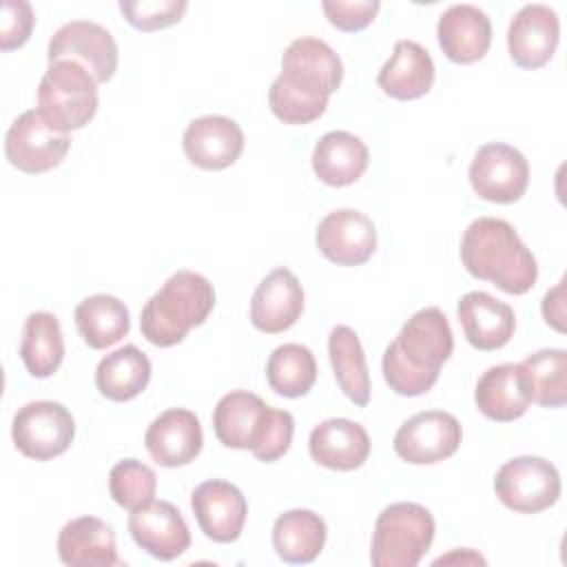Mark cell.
Returning a JSON list of instances; mask_svg holds the SVG:
<instances>
[{"label":"cell","mask_w":567,"mask_h":567,"mask_svg":"<svg viewBox=\"0 0 567 567\" xmlns=\"http://www.w3.org/2000/svg\"><path fill=\"white\" fill-rule=\"evenodd\" d=\"M560 24L547 4H525L509 22L507 49L520 69L545 66L558 47Z\"/></svg>","instance_id":"18"},{"label":"cell","mask_w":567,"mask_h":567,"mask_svg":"<svg viewBox=\"0 0 567 567\" xmlns=\"http://www.w3.org/2000/svg\"><path fill=\"white\" fill-rule=\"evenodd\" d=\"M529 385L532 403L543 408H563L567 403V352L545 348L520 361Z\"/></svg>","instance_id":"34"},{"label":"cell","mask_w":567,"mask_h":567,"mask_svg":"<svg viewBox=\"0 0 567 567\" xmlns=\"http://www.w3.org/2000/svg\"><path fill=\"white\" fill-rule=\"evenodd\" d=\"M69 146V133L55 131L38 109L18 115L4 135V155L9 164L27 175H40L60 166Z\"/></svg>","instance_id":"10"},{"label":"cell","mask_w":567,"mask_h":567,"mask_svg":"<svg viewBox=\"0 0 567 567\" xmlns=\"http://www.w3.org/2000/svg\"><path fill=\"white\" fill-rule=\"evenodd\" d=\"M377 84L394 100H419L434 84V62L419 42L399 40L390 60L381 66Z\"/></svg>","instance_id":"26"},{"label":"cell","mask_w":567,"mask_h":567,"mask_svg":"<svg viewBox=\"0 0 567 567\" xmlns=\"http://www.w3.org/2000/svg\"><path fill=\"white\" fill-rule=\"evenodd\" d=\"M321 9L328 18V22L332 27H337L339 31H361L365 29L377 11L381 9V2L377 0H323Z\"/></svg>","instance_id":"37"},{"label":"cell","mask_w":567,"mask_h":567,"mask_svg":"<svg viewBox=\"0 0 567 567\" xmlns=\"http://www.w3.org/2000/svg\"><path fill=\"white\" fill-rule=\"evenodd\" d=\"M128 532L137 547L159 560H173L190 547V532L182 512L168 501H151L131 512Z\"/></svg>","instance_id":"17"},{"label":"cell","mask_w":567,"mask_h":567,"mask_svg":"<svg viewBox=\"0 0 567 567\" xmlns=\"http://www.w3.org/2000/svg\"><path fill=\"white\" fill-rule=\"evenodd\" d=\"M197 525L215 543H233L241 536L248 503L239 487L228 481H204L190 496Z\"/></svg>","instance_id":"15"},{"label":"cell","mask_w":567,"mask_h":567,"mask_svg":"<svg viewBox=\"0 0 567 567\" xmlns=\"http://www.w3.org/2000/svg\"><path fill=\"white\" fill-rule=\"evenodd\" d=\"M155 472L137 458H124L115 463L109 472V492L113 501L128 512L148 505L155 498Z\"/></svg>","instance_id":"35"},{"label":"cell","mask_w":567,"mask_h":567,"mask_svg":"<svg viewBox=\"0 0 567 567\" xmlns=\"http://www.w3.org/2000/svg\"><path fill=\"white\" fill-rule=\"evenodd\" d=\"M472 190L494 204L518 202L529 184V164L525 155L503 142L483 144L470 164Z\"/></svg>","instance_id":"12"},{"label":"cell","mask_w":567,"mask_h":567,"mask_svg":"<svg viewBox=\"0 0 567 567\" xmlns=\"http://www.w3.org/2000/svg\"><path fill=\"white\" fill-rule=\"evenodd\" d=\"M73 436L75 421L58 401H31L13 414L11 439L27 458L51 461L69 450Z\"/></svg>","instance_id":"9"},{"label":"cell","mask_w":567,"mask_h":567,"mask_svg":"<svg viewBox=\"0 0 567 567\" xmlns=\"http://www.w3.org/2000/svg\"><path fill=\"white\" fill-rule=\"evenodd\" d=\"M463 439L461 423L443 410L410 416L394 434V452L412 465H434L450 458Z\"/></svg>","instance_id":"13"},{"label":"cell","mask_w":567,"mask_h":567,"mask_svg":"<svg viewBox=\"0 0 567 567\" xmlns=\"http://www.w3.org/2000/svg\"><path fill=\"white\" fill-rule=\"evenodd\" d=\"M461 261L472 277L492 281L507 295H525L538 279L536 257L514 226L498 217H478L467 226Z\"/></svg>","instance_id":"3"},{"label":"cell","mask_w":567,"mask_h":567,"mask_svg":"<svg viewBox=\"0 0 567 567\" xmlns=\"http://www.w3.org/2000/svg\"><path fill=\"white\" fill-rule=\"evenodd\" d=\"M144 445L162 467H182L197 458L204 445L202 423L186 408H171L148 425Z\"/></svg>","instance_id":"19"},{"label":"cell","mask_w":567,"mask_h":567,"mask_svg":"<svg viewBox=\"0 0 567 567\" xmlns=\"http://www.w3.org/2000/svg\"><path fill=\"white\" fill-rule=\"evenodd\" d=\"M75 328L82 341L93 350H106L124 339L131 330V317L113 295H91L75 306Z\"/></svg>","instance_id":"30"},{"label":"cell","mask_w":567,"mask_h":567,"mask_svg":"<svg viewBox=\"0 0 567 567\" xmlns=\"http://www.w3.org/2000/svg\"><path fill=\"white\" fill-rule=\"evenodd\" d=\"M319 252L337 266H361L377 248V230L368 215L354 208L328 213L315 233Z\"/></svg>","instance_id":"14"},{"label":"cell","mask_w":567,"mask_h":567,"mask_svg":"<svg viewBox=\"0 0 567 567\" xmlns=\"http://www.w3.org/2000/svg\"><path fill=\"white\" fill-rule=\"evenodd\" d=\"M467 343L481 352H494L509 343L516 328L514 310L483 290H472L456 306Z\"/></svg>","instance_id":"21"},{"label":"cell","mask_w":567,"mask_h":567,"mask_svg":"<svg viewBox=\"0 0 567 567\" xmlns=\"http://www.w3.org/2000/svg\"><path fill=\"white\" fill-rule=\"evenodd\" d=\"M434 516L419 503L388 505L372 534L370 560L374 567H416L434 540Z\"/></svg>","instance_id":"6"},{"label":"cell","mask_w":567,"mask_h":567,"mask_svg":"<svg viewBox=\"0 0 567 567\" xmlns=\"http://www.w3.org/2000/svg\"><path fill=\"white\" fill-rule=\"evenodd\" d=\"M436 38L447 60L472 64L481 60L492 44V24L485 11L474 4H452L441 13Z\"/></svg>","instance_id":"24"},{"label":"cell","mask_w":567,"mask_h":567,"mask_svg":"<svg viewBox=\"0 0 567 567\" xmlns=\"http://www.w3.org/2000/svg\"><path fill=\"white\" fill-rule=\"evenodd\" d=\"M476 408L483 416L509 423L520 419L532 405V394L520 363H501L487 368L474 390Z\"/></svg>","instance_id":"23"},{"label":"cell","mask_w":567,"mask_h":567,"mask_svg":"<svg viewBox=\"0 0 567 567\" xmlns=\"http://www.w3.org/2000/svg\"><path fill=\"white\" fill-rule=\"evenodd\" d=\"M20 359L35 379H47L58 372L64 359V337L55 315L40 310L24 319Z\"/></svg>","instance_id":"32"},{"label":"cell","mask_w":567,"mask_h":567,"mask_svg":"<svg viewBox=\"0 0 567 567\" xmlns=\"http://www.w3.org/2000/svg\"><path fill=\"white\" fill-rule=\"evenodd\" d=\"M213 306V284L199 272L177 270L144 303L140 315L142 337L157 348L177 346L190 328H197L208 319Z\"/></svg>","instance_id":"5"},{"label":"cell","mask_w":567,"mask_h":567,"mask_svg":"<svg viewBox=\"0 0 567 567\" xmlns=\"http://www.w3.org/2000/svg\"><path fill=\"white\" fill-rule=\"evenodd\" d=\"M494 492L507 509L538 514L558 501L560 474L540 456H516L498 467Z\"/></svg>","instance_id":"8"},{"label":"cell","mask_w":567,"mask_h":567,"mask_svg":"<svg viewBox=\"0 0 567 567\" xmlns=\"http://www.w3.org/2000/svg\"><path fill=\"white\" fill-rule=\"evenodd\" d=\"M563 284L565 281H560L554 290H549L547 295H545V299H543V317H545V321L549 323V326H554L558 332H563L565 330V323H563V319H565V312H563Z\"/></svg>","instance_id":"39"},{"label":"cell","mask_w":567,"mask_h":567,"mask_svg":"<svg viewBox=\"0 0 567 567\" xmlns=\"http://www.w3.org/2000/svg\"><path fill=\"white\" fill-rule=\"evenodd\" d=\"M328 357L343 394L354 405L365 408L370 403V372L357 332L348 326H334L328 334Z\"/></svg>","instance_id":"31"},{"label":"cell","mask_w":567,"mask_h":567,"mask_svg":"<svg viewBox=\"0 0 567 567\" xmlns=\"http://www.w3.org/2000/svg\"><path fill=\"white\" fill-rule=\"evenodd\" d=\"M182 146L193 166L224 171L239 159L244 151V131L226 115H202L186 126Z\"/></svg>","instance_id":"16"},{"label":"cell","mask_w":567,"mask_h":567,"mask_svg":"<svg viewBox=\"0 0 567 567\" xmlns=\"http://www.w3.org/2000/svg\"><path fill=\"white\" fill-rule=\"evenodd\" d=\"M47 60L75 62L89 71V75L102 84L115 75L117 44L115 38L97 22L73 20L62 24L49 40Z\"/></svg>","instance_id":"11"},{"label":"cell","mask_w":567,"mask_h":567,"mask_svg":"<svg viewBox=\"0 0 567 567\" xmlns=\"http://www.w3.org/2000/svg\"><path fill=\"white\" fill-rule=\"evenodd\" d=\"M308 450L315 463L334 472H352L368 461L370 436L357 421L328 419L310 432Z\"/></svg>","instance_id":"22"},{"label":"cell","mask_w":567,"mask_h":567,"mask_svg":"<svg viewBox=\"0 0 567 567\" xmlns=\"http://www.w3.org/2000/svg\"><path fill=\"white\" fill-rule=\"evenodd\" d=\"M341 80L343 64L330 44L297 38L284 51L281 73L270 84V111L284 124H310L323 115Z\"/></svg>","instance_id":"1"},{"label":"cell","mask_w":567,"mask_h":567,"mask_svg":"<svg viewBox=\"0 0 567 567\" xmlns=\"http://www.w3.org/2000/svg\"><path fill=\"white\" fill-rule=\"evenodd\" d=\"M38 111L55 131H78L97 111V82L75 62H53L38 86Z\"/></svg>","instance_id":"7"},{"label":"cell","mask_w":567,"mask_h":567,"mask_svg":"<svg viewBox=\"0 0 567 567\" xmlns=\"http://www.w3.org/2000/svg\"><path fill=\"white\" fill-rule=\"evenodd\" d=\"M328 527L323 518L310 509H288L272 525V547L284 563H312L326 545Z\"/></svg>","instance_id":"28"},{"label":"cell","mask_w":567,"mask_h":567,"mask_svg":"<svg viewBox=\"0 0 567 567\" xmlns=\"http://www.w3.org/2000/svg\"><path fill=\"white\" fill-rule=\"evenodd\" d=\"M370 153L361 137L348 131H330L315 144L312 171L328 186H350L368 168Z\"/></svg>","instance_id":"27"},{"label":"cell","mask_w":567,"mask_h":567,"mask_svg":"<svg viewBox=\"0 0 567 567\" xmlns=\"http://www.w3.org/2000/svg\"><path fill=\"white\" fill-rule=\"evenodd\" d=\"M215 436L224 447L250 450L257 461L281 458L295 434V419L288 410H275L261 396L233 390L224 394L213 412Z\"/></svg>","instance_id":"4"},{"label":"cell","mask_w":567,"mask_h":567,"mask_svg":"<svg viewBox=\"0 0 567 567\" xmlns=\"http://www.w3.org/2000/svg\"><path fill=\"white\" fill-rule=\"evenodd\" d=\"M454 334L441 308L414 312L383 352V379L401 396H421L439 379L441 365L452 357Z\"/></svg>","instance_id":"2"},{"label":"cell","mask_w":567,"mask_h":567,"mask_svg":"<svg viewBox=\"0 0 567 567\" xmlns=\"http://www.w3.org/2000/svg\"><path fill=\"white\" fill-rule=\"evenodd\" d=\"M303 312V288L288 268L270 270L250 299V321L266 334H279Z\"/></svg>","instance_id":"20"},{"label":"cell","mask_w":567,"mask_h":567,"mask_svg":"<svg viewBox=\"0 0 567 567\" xmlns=\"http://www.w3.org/2000/svg\"><path fill=\"white\" fill-rule=\"evenodd\" d=\"M151 381V361L133 343L106 354L95 368V385L102 396L115 403L135 399Z\"/></svg>","instance_id":"29"},{"label":"cell","mask_w":567,"mask_h":567,"mask_svg":"<svg viewBox=\"0 0 567 567\" xmlns=\"http://www.w3.org/2000/svg\"><path fill=\"white\" fill-rule=\"evenodd\" d=\"M33 9L24 0H4L2 4V20H0V49L13 51L20 49L31 31H33Z\"/></svg>","instance_id":"38"},{"label":"cell","mask_w":567,"mask_h":567,"mask_svg":"<svg viewBox=\"0 0 567 567\" xmlns=\"http://www.w3.org/2000/svg\"><path fill=\"white\" fill-rule=\"evenodd\" d=\"M266 379L268 385L286 399L303 396L317 381L315 354L301 343H284L268 357Z\"/></svg>","instance_id":"33"},{"label":"cell","mask_w":567,"mask_h":567,"mask_svg":"<svg viewBox=\"0 0 567 567\" xmlns=\"http://www.w3.org/2000/svg\"><path fill=\"white\" fill-rule=\"evenodd\" d=\"M188 9L186 0H142V2H120V11L131 27L137 31H159L173 27L182 20Z\"/></svg>","instance_id":"36"},{"label":"cell","mask_w":567,"mask_h":567,"mask_svg":"<svg viewBox=\"0 0 567 567\" xmlns=\"http://www.w3.org/2000/svg\"><path fill=\"white\" fill-rule=\"evenodd\" d=\"M60 560L69 567H115L122 565L115 547V534L97 516L69 520L58 536Z\"/></svg>","instance_id":"25"}]
</instances>
